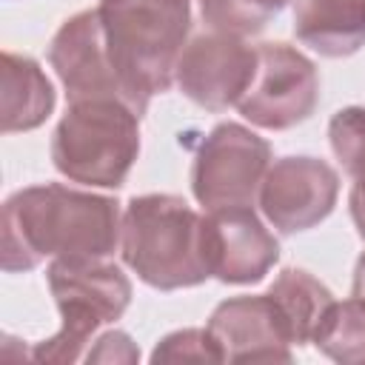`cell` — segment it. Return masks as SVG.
<instances>
[{"label": "cell", "mask_w": 365, "mask_h": 365, "mask_svg": "<svg viewBox=\"0 0 365 365\" xmlns=\"http://www.w3.org/2000/svg\"><path fill=\"white\" fill-rule=\"evenodd\" d=\"M123 214L114 197L63 182L29 185L3 202V271L20 274L51 259H106L120 245Z\"/></svg>", "instance_id": "6da1fadb"}, {"label": "cell", "mask_w": 365, "mask_h": 365, "mask_svg": "<svg viewBox=\"0 0 365 365\" xmlns=\"http://www.w3.org/2000/svg\"><path fill=\"white\" fill-rule=\"evenodd\" d=\"M97 17L128 106L143 117L171 88L191 31V0H100Z\"/></svg>", "instance_id": "7a4b0ae2"}, {"label": "cell", "mask_w": 365, "mask_h": 365, "mask_svg": "<svg viewBox=\"0 0 365 365\" xmlns=\"http://www.w3.org/2000/svg\"><path fill=\"white\" fill-rule=\"evenodd\" d=\"M123 262L151 288H194L211 277L205 251V214L182 197L143 194L123 211Z\"/></svg>", "instance_id": "3957f363"}, {"label": "cell", "mask_w": 365, "mask_h": 365, "mask_svg": "<svg viewBox=\"0 0 365 365\" xmlns=\"http://www.w3.org/2000/svg\"><path fill=\"white\" fill-rule=\"evenodd\" d=\"M140 154V114L120 100L68 103L51 134V163L71 182L120 188Z\"/></svg>", "instance_id": "277c9868"}, {"label": "cell", "mask_w": 365, "mask_h": 365, "mask_svg": "<svg viewBox=\"0 0 365 365\" xmlns=\"http://www.w3.org/2000/svg\"><path fill=\"white\" fill-rule=\"evenodd\" d=\"M60 311V331L31 348L34 362H74L86 356L88 339L117 322L131 302V279L106 259H54L46 271Z\"/></svg>", "instance_id": "5b68a950"}, {"label": "cell", "mask_w": 365, "mask_h": 365, "mask_svg": "<svg viewBox=\"0 0 365 365\" xmlns=\"http://www.w3.org/2000/svg\"><path fill=\"white\" fill-rule=\"evenodd\" d=\"M271 165V145L240 123H217L197 145L191 165L194 200L205 208L254 205Z\"/></svg>", "instance_id": "8992f818"}, {"label": "cell", "mask_w": 365, "mask_h": 365, "mask_svg": "<svg viewBox=\"0 0 365 365\" xmlns=\"http://www.w3.org/2000/svg\"><path fill=\"white\" fill-rule=\"evenodd\" d=\"M319 103L314 60L288 43H259L251 86L240 97V114L265 131H285L305 123Z\"/></svg>", "instance_id": "52a82bcc"}, {"label": "cell", "mask_w": 365, "mask_h": 365, "mask_svg": "<svg viewBox=\"0 0 365 365\" xmlns=\"http://www.w3.org/2000/svg\"><path fill=\"white\" fill-rule=\"evenodd\" d=\"M339 174L331 163L308 154H288L268 165L259 185L262 217L279 234H299L319 225L336 205Z\"/></svg>", "instance_id": "ba28073f"}, {"label": "cell", "mask_w": 365, "mask_h": 365, "mask_svg": "<svg viewBox=\"0 0 365 365\" xmlns=\"http://www.w3.org/2000/svg\"><path fill=\"white\" fill-rule=\"evenodd\" d=\"M257 68V46L242 37L208 31L185 43L174 83L180 91L205 111H225L237 106L251 86Z\"/></svg>", "instance_id": "9c48e42d"}, {"label": "cell", "mask_w": 365, "mask_h": 365, "mask_svg": "<svg viewBox=\"0 0 365 365\" xmlns=\"http://www.w3.org/2000/svg\"><path fill=\"white\" fill-rule=\"evenodd\" d=\"M48 63L57 71L68 103L120 100L128 106L123 80L108 57L97 9L71 14L48 43Z\"/></svg>", "instance_id": "30bf717a"}, {"label": "cell", "mask_w": 365, "mask_h": 365, "mask_svg": "<svg viewBox=\"0 0 365 365\" xmlns=\"http://www.w3.org/2000/svg\"><path fill=\"white\" fill-rule=\"evenodd\" d=\"M220 362H291V334L271 294L222 299L208 317Z\"/></svg>", "instance_id": "8fae6325"}, {"label": "cell", "mask_w": 365, "mask_h": 365, "mask_svg": "<svg viewBox=\"0 0 365 365\" xmlns=\"http://www.w3.org/2000/svg\"><path fill=\"white\" fill-rule=\"evenodd\" d=\"M205 251L211 277L225 285H254L279 259V242L251 205L205 214Z\"/></svg>", "instance_id": "7c38bea8"}, {"label": "cell", "mask_w": 365, "mask_h": 365, "mask_svg": "<svg viewBox=\"0 0 365 365\" xmlns=\"http://www.w3.org/2000/svg\"><path fill=\"white\" fill-rule=\"evenodd\" d=\"M294 34L322 57H351L365 46V0H294Z\"/></svg>", "instance_id": "4fadbf2b"}, {"label": "cell", "mask_w": 365, "mask_h": 365, "mask_svg": "<svg viewBox=\"0 0 365 365\" xmlns=\"http://www.w3.org/2000/svg\"><path fill=\"white\" fill-rule=\"evenodd\" d=\"M3 91H0V128L3 134L31 131L48 120L54 111V86L40 68V63L29 54L3 51Z\"/></svg>", "instance_id": "5bb4252c"}, {"label": "cell", "mask_w": 365, "mask_h": 365, "mask_svg": "<svg viewBox=\"0 0 365 365\" xmlns=\"http://www.w3.org/2000/svg\"><path fill=\"white\" fill-rule=\"evenodd\" d=\"M271 299L277 302L291 342L308 345L319 328V322L325 319L328 308L334 305V294L328 291V285H322L311 271L305 268H282L279 277L274 279V285L268 288Z\"/></svg>", "instance_id": "9a60e30c"}, {"label": "cell", "mask_w": 365, "mask_h": 365, "mask_svg": "<svg viewBox=\"0 0 365 365\" xmlns=\"http://www.w3.org/2000/svg\"><path fill=\"white\" fill-rule=\"evenodd\" d=\"M328 143L342 171L354 180L348 211L356 234L365 240V106L339 108L328 123Z\"/></svg>", "instance_id": "2e32d148"}, {"label": "cell", "mask_w": 365, "mask_h": 365, "mask_svg": "<svg viewBox=\"0 0 365 365\" xmlns=\"http://www.w3.org/2000/svg\"><path fill=\"white\" fill-rule=\"evenodd\" d=\"M311 342L334 362L365 365V299H334Z\"/></svg>", "instance_id": "e0dca14e"}, {"label": "cell", "mask_w": 365, "mask_h": 365, "mask_svg": "<svg viewBox=\"0 0 365 365\" xmlns=\"http://www.w3.org/2000/svg\"><path fill=\"white\" fill-rule=\"evenodd\" d=\"M200 17L211 31L254 37L259 34L285 6L288 0H197Z\"/></svg>", "instance_id": "ac0fdd59"}, {"label": "cell", "mask_w": 365, "mask_h": 365, "mask_svg": "<svg viewBox=\"0 0 365 365\" xmlns=\"http://www.w3.org/2000/svg\"><path fill=\"white\" fill-rule=\"evenodd\" d=\"M151 362H220V351L208 328H182L154 345Z\"/></svg>", "instance_id": "d6986e66"}, {"label": "cell", "mask_w": 365, "mask_h": 365, "mask_svg": "<svg viewBox=\"0 0 365 365\" xmlns=\"http://www.w3.org/2000/svg\"><path fill=\"white\" fill-rule=\"evenodd\" d=\"M86 362H140V348L125 331H106L86 351Z\"/></svg>", "instance_id": "ffe728a7"}, {"label": "cell", "mask_w": 365, "mask_h": 365, "mask_svg": "<svg viewBox=\"0 0 365 365\" xmlns=\"http://www.w3.org/2000/svg\"><path fill=\"white\" fill-rule=\"evenodd\" d=\"M351 294L365 299V254L356 259V268H354V285H351Z\"/></svg>", "instance_id": "44dd1931"}]
</instances>
